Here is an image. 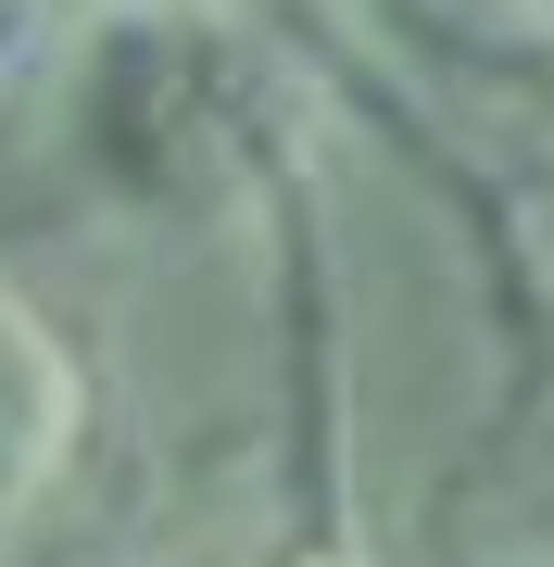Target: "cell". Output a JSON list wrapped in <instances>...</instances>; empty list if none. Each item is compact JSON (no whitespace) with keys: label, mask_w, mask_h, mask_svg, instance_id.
<instances>
[{"label":"cell","mask_w":554,"mask_h":567,"mask_svg":"<svg viewBox=\"0 0 554 567\" xmlns=\"http://www.w3.org/2000/svg\"><path fill=\"white\" fill-rule=\"evenodd\" d=\"M76 416H88L76 353H63L51 328L25 316L13 290H0V529H13V517L63 480V454H76Z\"/></svg>","instance_id":"1"},{"label":"cell","mask_w":554,"mask_h":567,"mask_svg":"<svg viewBox=\"0 0 554 567\" xmlns=\"http://www.w3.org/2000/svg\"><path fill=\"white\" fill-rule=\"evenodd\" d=\"M252 567H366V555H353V543H315V529H303V543H265Z\"/></svg>","instance_id":"2"},{"label":"cell","mask_w":554,"mask_h":567,"mask_svg":"<svg viewBox=\"0 0 554 567\" xmlns=\"http://www.w3.org/2000/svg\"><path fill=\"white\" fill-rule=\"evenodd\" d=\"M542 13H554V0H542Z\"/></svg>","instance_id":"3"}]
</instances>
